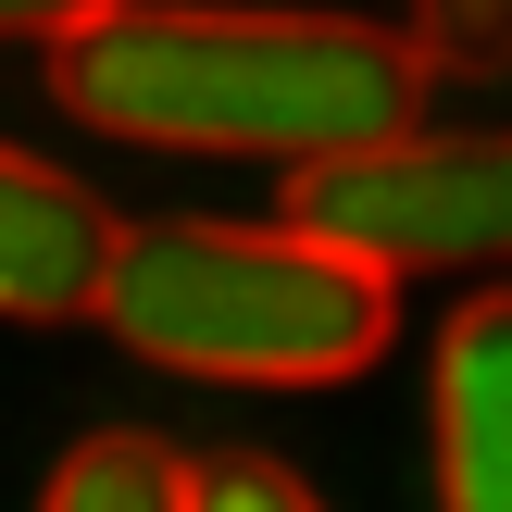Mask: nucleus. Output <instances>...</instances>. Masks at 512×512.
I'll use <instances>...</instances> for the list:
<instances>
[{
  "label": "nucleus",
  "mask_w": 512,
  "mask_h": 512,
  "mask_svg": "<svg viewBox=\"0 0 512 512\" xmlns=\"http://www.w3.org/2000/svg\"><path fill=\"white\" fill-rule=\"evenodd\" d=\"M300 225H325L338 250L388 275H438V263H512V125L475 138H388V150H338L300 175Z\"/></svg>",
  "instance_id": "nucleus-3"
},
{
  "label": "nucleus",
  "mask_w": 512,
  "mask_h": 512,
  "mask_svg": "<svg viewBox=\"0 0 512 512\" xmlns=\"http://www.w3.org/2000/svg\"><path fill=\"white\" fill-rule=\"evenodd\" d=\"M50 100L138 150H225V163H338L388 150L425 113V50L363 13L300 0H113L50 38Z\"/></svg>",
  "instance_id": "nucleus-1"
},
{
  "label": "nucleus",
  "mask_w": 512,
  "mask_h": 512,
  "mask_svg": "<svg viewBox=\"0 0 512 512\" xmlns=\"http://www.w3.org/2000/svg\"><path fill=\"white\" fill-rule=\"evenodd\" d=\"M38 512H200V475L175 463L163 438H138V425H100L88 450L50 463Z\"/></svg>",
  "instance_id": "nucleus-6"
},
{
  "label": "nucleus",
  "mask_w": 512,
  "mask_h": 512,
  "mask_svg": "<svg viewBox=\"0 0 512 512\" xmlns=\"http://www.w3.org/2000/svg\"><path fill=\"white\" fill-rule=\"evenodd\" d=\"M200 512H313V488H300L288 463H200Z\"/></svg>",
  "instance_id": "nucleus-8"
},
{
  "label": "nucleus",
  "mask_w": 512,
  "mask_h": 512,
  "mask_svg": "<svg viewBox=\"0 0 512 512\" xmlns=\"http://www.w3.org/2000/svg\"><path fill=\"white\" fill-rule=\"evenodd\" d=\"M113 200L88 188V175L38 163V150L0 138V313L13 325H75L100 313V288H113Z\"/></svg>",
  "instance_id": "nucleus-4"
},
{
  "label": "nucleus",
  "mask_w": 512,
  "mask_h": 512,
  "mask_svg": "<svg viewBox=\"0 0 512 512\" xmlns=\"http://www.w3.org/2000/svg\"><path fill=\"white\" fill-rule=\"evenodd\" d=\"M438 512H512V288H475L425 363Z\"/></svg>",
  "instance_id": "nucleus-5"
},
{
  "label": "nucleus",
  "mask_w": 512,
  "mask_h": 512,
  "mask_svg": "<svg viewBox=\"0 0 512 512\" xmlns=\"http://www.w3.org/2000/svg\"><path fill=\"white\" fill-rule=\"evenodd\" d=\"M138 363L163 375H213V388H338L388 350L400 325V275L338 250L325 225H225V213H163L125 225L113 288H100Z\"/></svg>",
  "instance_id": "nucleus-2"
},
{
  "label": "nucleus",
  "mask_w": 512,
  "mask_h": 512,
  "mask_svg": "<svg viewBox=\"0 0 512 512\" xmlns=\"http://www.w3.org/2000/svg\"><path fill=\"white\" fill-rule=\"evenodd\" d=\"M113 0H0V38H75V25H100Z\"/></svg>",
  "instance_id": "nucleus-9"
},
{
  "label": "nucleus",
  "mask_w": 512,
  "mask_h": 512,
  "mask_svg": "<svg viewBox=\"0 0 512 512\" xmlns=\"http://www.w3.org/2000/svg\"><path fill=\"white\" fill-rule=\"evenodd\" d=\"M400 38L425 50V75H512V0H413Z\"/></svg>",
  "instance_id": "nucleus-7"
}]
</instances>
